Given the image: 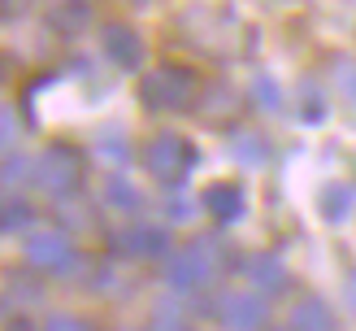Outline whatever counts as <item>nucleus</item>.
<instances>
[{"mask_svg":"<svg viewBox=\"0 0 356 331\" xmlns=\"http://www.w3.org/2000/svg\"><path fill=\"white\" fill-rule=\"evenodd\" d=\"M104 52H109L122 70H135L139 61H144V40H139L127 22H109L104 26Z\"/></svg>","mask_w":356,"mask_h":331,"instance_id":"nucleus-8","label":"nucleus"},{"mask_svg":"<svg viewBox=\"0 0 356 331\" xmlns=\"http://www.w3.org/2000/svg\"><path fill=\"white\" fill-rule=\"evenodd\" d=\"M243 187L239 183H213L209 192H204V209L218 222H235V218H243Z\"/></svg>","mask_w":356,"mask_h":331,"instance_id":"nucleus-9","label":"nucleus"},{"mask_svg":"<svg viewBox=\"0 0 356 331\" xmlns=\"http://www.w3.org/2000/svg\"><path fill=\"white\" fill-rule=\"evenodd\" d=\"M104 201H109L113 209H127V214L144 205V197H139V192H135L127 179H109V183H104Z\"/></svg>","mask_w":356,"mask_h":331,"instance_id":"nucleus-15","label":"nucleus"},{"mask_svg":"<svg viewBox=\"0 0 356 331\" xmlns=\"http://www.w3.org/2000/svg\"><path fill=\"white\" fill-rule=\"evenodd\" d=\"M9 331H40L35 323H26V318H17V323H9Z\"/></svg>","mask_w":356,"mask_h":331,"instance_id":"nucleus-22","label":"nucleus"},{"mask_svg":"<svg viewBox=\"0 0 356 331\" xmlns=\"http://www.w3.org/2000/svg\"><path fill=\"white\" fill-rule=\"evenodd\" d=\"M35 183H40L48 197H74V192L83 187V174H87V162H83V153L79 148H70V144H52L44 148L40 157H35Z\"/></svg>","mask_w":356,"mask_h":331,"instance_id":"nucleus-1","label":"nucleus"},{"mask_svg":"<svg viewBox=\"0 0 356 331\" xmlns=\"http://www.w3.org/2000/svg\"><path fill=\"white\" fill-rule=\"evenodd\" d=\"M291 331H334V314L322 296H305L291 309Z\"/></svg>","mask_w":356,"mask_h":331,"instance_id":"nucleus-10","label":"nucleus"},{"mask_svg":"<svg viewBox=\"0 0 356 331\" xmlns=\"http://www.w3.org/2000/svg\"><path fill=\"white\" fill-rule=\"evenodd\" d=\"M31 218H35V209L26 201L0 205V231H22V226H31Z\"/></svg>","mask_w":356,"mask_h":331,"instance_id":"nucleus-16","label":"nucleus"},{"mask_svg":"<svg viewBox=\"0 0 356 331\" xmlns=\"http://www.w3.org/2000/svg\"><path fill=\"white\" fill-rule=\"evenodd\" d=\"M348 301H352V309H356V275L348 279Z\"/></svg>","mask_w":356,"mask_h":331,"instance_id":"nucleus-23","label":"nucleus"},{"mask_svg":"<svg viewBox=\"0 0 356 331\" xmlns=\"http://www.w3.org/2000/svg\"><path fill=\"white\" fill-rule=\"evenodd\" d=\"M300 109H305V114H300L305 122H322V96H317V87L305 83V92H300Z\"/></svg>","mask_w":356,"mask_h":331,"instance_id":"nucleus-18","label":"nucleus"},{"mask_svg":"<svg viewBox=\"0 0 356 331\" xmlns=\"http://www.w3.org/2000/svg\"><path fill=\"white\" fill-rule=\"evenodd\" d=\"M230 153H235L243 166H265L270 162V144H265V135H257V131H235L230 135Z\"/></svg>","mask_w":356,"mask_h":331,"instance_id":"nucleus-12","label":"nucleus"},{"mask_svg":"<svg viewBox=\"0 0 356 331\" xmlns=\"http://www.w3.org/2000/svg\"><path fill=\"white\" fill-rule=\"evenodd\" d=\"M252 96H257V100L265 105V109H278V100H282V92H278V83H274V79H265V75H261V79L252 83Z\"/></svg>","mask_w":356,"mask_h":331,"instance_id":"nucleus-17","label":"nucleus"},{"mask_svg":"<svg viewBox=\"0 0 356 331\" xmlns=\"http://www.w3.org/2000/svg\"><path fill=\"white\" fill-rule=\"evenodd\" d=\"M248 279H252L257 288H265V292H278L287 284V270H282V261L274 253H261V257L248 261Z\"/></svg>","mask_w":356,"mask_h":331,"instance_id":"nucleus-11","label":"nucleus"},{"mask_svg":"<svg viewBox=\"0 0 356 331\" xmlns=\"http://www.w3.org/2000/svg\"><path fill=\"white\" fill-rule=\"evenodd\" d=\"M287 331H291V327H287Z\"/></svg>","mask_w":356,"mask_h":331,"instance_id":"nucleus-24","label":"nucleus"},{"mask_svg":"<svg viewBox=\"0 0 356 331\" xmlns=\"http://www.w3.org/2000/svg\"><path fill=\"white\" fill-rule=\"evenodd\" d=\"M44 331H92V327H87L83 318H74V314H52Z\"/></svg>","mask_w":356,"mask_h":331,"instance_id":"nucleus-20","label":"nucleus"},{"mask_svg":"<svg viewBox=\"0 0 356 331\" xmlns=\"http://www.w3.org/2000/svg\"><path fill=\"white\" fill-rule=\"evenodd\" d=\"M144 162H148V174L156 183H165V187H178L191 174V166H195V148L187 144L183 135H174V131H165V135H156L152 144H148V153H144Z\"/></svg>","mask_w":356,"mask_h":331,"instance_id":"nucleus-3","label":"nucleus"},{"mask_svg":"<svg viewBox=\"0 0 356 331\" xmlns=\"http://www.w3.org/2000/svg\"><path fill=\"white\" fill-rule=\"evenodd\" d=\"M218 275V253L209 244H191V249H178L165 266V279L178 292H191V288H204L209 279Z\"/></svg>","mask_w":356,"mask_h":331,"instance_id":"nucleus-4","label":"nucleus"},{"mask_svg":"<svg viewBox=\"0 0 356 331\" xmlns=\"http://www.w3.org/2000/svg\"><path fill=\"white\" fill-rule=\"evenodd\" d=\"M218 318L226 331H261L265 327V301L257 292H226L218 301Z\"/></svg>","mask_w":356,"mask_h":331,"instance_id":"nucleus-6","label":"nucleus"},{"mask_svg":"<svg viewBox=\"0 0 356 331\" xmlns=\"http://www.w3.org/2000/svg\"><path fill=\"white\" fill-rule=\"evenodd\" d=\"M87 17H92V13H87V0H65V5L52 9V26H57V31H79Z\"/></svg>","mask_w":356,"mask_h":331,"instance_id":"nucleus-14","label":"nucleus"},{"mask_svg":"<svg viewBox=\"0 0 356 331\" xmlns=\"http://www.w3.org/2000/svg\"><path fill=\"white\" fill-rule=\"evenodd\" d=\"M334 83H339V92L356 100V61H339L334 66Z\"/></svg>","mask_w":356,"mask_h":331,"instance_id":"nucleus-19","label":"nucleus"},{"mask_svg":"<svg viewBox=\"0 0 356 331\" xmlns=\"http://www.w3.org/2000/svg\"><path fill=\"white\" fill-rule=\"evenodd\" d=\"M156 331H191V327L178 323V318H161V323H156Z\"/></svg>","mask_w":356,"mask_h":331,"instance_id":"nucleus-21","label":"nucleus"},{"mask_svg":"<svg viewBox=\"0 0 356 331\" xmlns=\"http://www.w3.org/2000/svg\"><path fill=\"white\" fill-rule=\"evenodd\" d=\"M200 92V79L187 66H156L152 75L139 83V100L148 109H187Z\"/></svg>","mask_w":356,"mask_h":331,"instance_id":"nucleus-2","label":"nucleus"},{"mask_svg":"<svg viewBox=\"0 0 356 331\" xmlns=\"http://www.w3.org/2000/svg\"><path fill=\"white\" fill-rule=\"evenodd\" d=\"M74 261L79 253L61 231H35L26 240V266L44 270V275H65V270H74Z\"/></svg>","mask_w":356,"mask_h":331,"instance_id":"nucleus-5","label":"nucleus"},{"mask_svg":"<svg viewBox=\"0 0 356 331\" xmlns=\"http://www.w3.org/2000/svg\"><path fill=\"white\" fill-rule=\"evenodd\" d=\"M113 244L122 253H131V257H156V253H165V231L161 226H152V222H131L127 231H118Z\"/></svg>","mask_w":356,"mask_h":331,"instance_id":"nucleus-7","label":"nucleus"},{"mask_svg":"<svg viewBox=\"0 0 356 331\" xmlns=\"http://www.w3.org/2000/svg\"><path fill=\"white\" fill-rule=\"evenodd\" d=\"M348 209H352V192H348L343 183H330V187L322 192V214H326V222H343Z\"/></svg>","mask_w":356,"mask_h":331,"instance_id":"nucleus-13","label":"nucleus"}]
</instances>
